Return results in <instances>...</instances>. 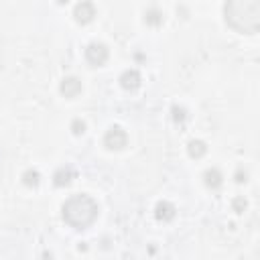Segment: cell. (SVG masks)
Here are the masks:
<instances>
[{
    "label": "cell",
    "instance_id": "5b68a950",
    "mask_svg": "<svg viewBox=\"0 0 260 260\" xmlns=\"http://www.w3.org/2000/svg\"><path fill=\"white\" fill-rule=\"evenodd\" d=\"M73 16H75V20H77V22L87 24V22H91V20H93V16H95V6H93L89 0H81V2L75 6Z\"/></svg>",
    "mask_w": 260,
    "mask_h": 260
},
{
    "label": "cell",
    "instance_id": "7a4b0ae2",
    "mask_svg": "<svg viewBox=\"0 0 260 260\" xmlns=\"http://www.w3.org/2000/svg\"><path fill=\"white\" fill-rule=\"evenodd\" d=\"M61 209H63V219L75 230H85L98 217V203L85 193L71 195L69 199H65Z\"/></svg>",
    "mask_w": 260,
    "mask_h": 260
},
{
    "label": "cell",
    "instance_id": "5bb4252c",
    "mask_svg": "<svg viewBox=\"0 0 260 260\" xmlns=\"http://www.w3.org/2000/svg\"><path fill=\"white\" fill-rule=\"evenodd\" d=\"M71 130H73L75 134H83V130H85V122H81V120H73Z\"/></svg>",
    "mask_w": 260,
    "mask_h": 260
},
{
    "label": "cell",
    "instance_id": "30bf717a",
    "mask_svg": "<svg viewBox=\"0 0 260 260\" xmlns=\"http://www.w3.org/2000/svg\"><path fill=\"white\" fill-rule=\"evenodd\" d=\"M71 177H73V171L69 169V167H63V169H59L57 173H55V185H67V183H71Z\"/></svg>",
    "mask_w": 260,
    "mask_h": 260
},
{
    "label": "cell",
    "instance_id": "4fadbf2b",
    "mask_svg": "<svg viewBox=\"0 0 260 260\" xmlns=\"http://www.w3.org/2000/svg\"><path fill=\"white\" fill-rule=\"evenodd\" d=\"M24 183L26 185H37L39 183V173L37 171H26L24 173Z\"/></svg>",
    "mask_w": 260,
    "mask_h": 260
},
{
    "label": "cell",
    "instance_id": "277c9868",
    "mask_svg": "<svg viewBox=\"0 0 260 260\" xmlns=\"http://www.w3.org/2000/svg\"><path fill=\"white\" fill-rule=\"evenodd\" d=\"M85 59H87V63H91L93 67L104 65V63L108 61V49H106V45H102V43H91V45L85 49Z\"/></svg>",
    "mask_w": 260,
    "mask_h": 260
},
{
    "label": "cell",
    "instance_id": "3957f363",
    "mask_svg": "<svg viewBox=\"0 0 260 260\" xmlns=\"http://www.w3.org/2000/svg\"><path fill=\"white\" fill-rule=\"evenodd\" d=\"M126 142H128V136L120 126H112L104 134V146L110 148V150H120V148L126 146Z\"/></svg>",
    "mask_w": 260,
    "mask_h": 260
},
{
    "label": "cell",
    "instance_id": "8fae6325",
    "mask_svg": "<svg viewBox=\"0 0 260 260\" xmlns=\"http://www.w3.org/2000/svg\"><path fill=\"white\" fill-rule=\"evenodd\" d=\"M205 150H207L205 142H201V140H191V142H189V154H191V156L199 158V156L205 154Z\"/></svg>",
    "mask_w": 260,
    "mask_h": 260
},
{
    "label": "cell",
    "instance_id": "52a82bcc",
    "mask_svg": "<svg viewBox=\"0 0 260 260\" xmlns=\"http://www.w3.org/2000/svg\"><path fill=\"white\" fill-rule=\"evenodd\" d=\"M120 81H122V87H126V89H136V87L140 85V73H138L136 69H128V71L122 73Z\"/></svg>",
    "mask_w": 260,
    "mask_h": 260
},
{
    "label": "cell",
    "instance_id": "8992f818",
    "mask_svg": "<svg viewBox=\"0 0 260 260\" xmlns=\"http://www.w3.org/2000/svg\"><path fill=\"white\" fill-rule=\"evenodd\" d=\"M81 91V81L77 77H65L61 83V93L65 98H75Z\"/></svg>",
    "mask_w": 260,
    "mask_h": 260
},
{
    "label": "cell",
    "instance_id": "9c48e42d",
    "mask_svg": "<svg viewBox=\"0 0 260 260\" xmlns=\"http://www.w3.org/2000/svg\"><path fill=\"white\" fill-rule=\"evenodd\" d=\"M173 215H175V207H173L171 203L162 201V203L156 205V217H158V219H165V221H167V219H171Z\"/></svg>",
    "mask_w": 260,
    "mask_h": 260
},
{
    "label": "cell",
    "instance_id": "ba28073f",
    "mask_svg": "<svg viewBox=\"0 0 260 260\" xmlns=\"http://www.w3.org/2000/svg\"><path fill=\"white\" fill-rule=\"evenodd\" d=\"M203 179H205V185L209 187V189H217L219 185H221V173L217 171V169H207L205 173H203Z\"/></svg>",
    "mask_w": 260,
    "mask_h": 260
},
{
    "label": "cell",
    "instance_id": "7c38bea8",
    "mask_svg": "<svg viewBox=\"0 0 260 260\" xmlns=\"http://www.w3.org/2000/svg\"><path fill=\"white\" fill-rule=\"evenodd\" d=\"M146 22L148 24H160L162 22V12L160 10H156V8H150V10H146Z\"/></svg>",
    "mask_w": 260,
    "mask_h": 260
},
{
    "label": "cell",
    "instance_id": "6da1fadb",
    "mask_svg": "<svg viewBox=\"0 0 260 260\" xmlns=\"http://www.w3.org/2000/svg\"><path fill=\"white\" fill-rule=\"evenodd\" d=\"M225 22L246 35H254L260 28V0H225Z\"/></svg>",
    "mask_w": 260,
    "mask_h": 260
},
{
    "label": "cell",
    "instance_id": "9a60e30c",
    "mask_svg": "<svg viewBox=\"0 0 260 260\" xmlns=\"http://www.w3.org/2000/svg\"><path fill=\"white\" fill-rule=\"evenodd\" d=\"M244 209H246V199H242V197H236V199H234V211L242 213Z\"/></svg>",
    "mask_w": 260,
    "mask_h": 260
}]
</instances>
